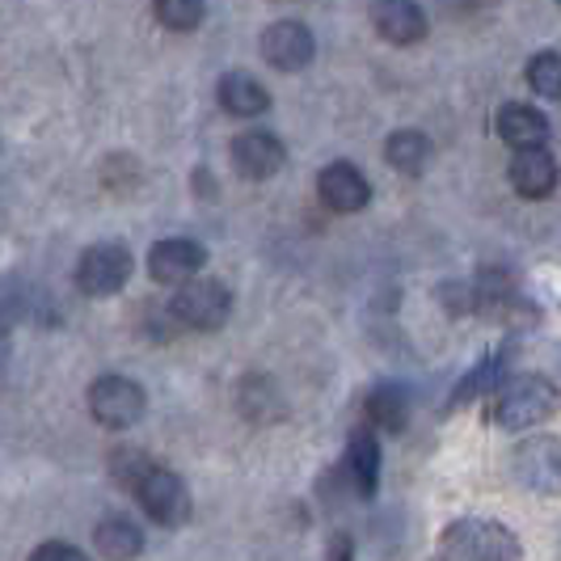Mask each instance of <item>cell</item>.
<instances>
[{"label": "cell", "instance_id": "d4e9b609", "mask_svg": "<svg viewBox=\"0 0 561 561\" xmlns=\"http://www.w3.org/2000/svg\"><path fill=\"white\" fill-rule=\"evenodd\" d=\"M325 553H330V561H351V558H355V549H351V536L334 533V536H330V549H325Z\"/></svg>", "mask_w": 561, "mask_h": 561}, {"label": "cell", "instance_id": "8fae6325", "mask_svg": "<svg viewBox=\"0 0 561 561\" xmlns=\"http://www.w3.org/2000/svg\"><path fill=\"white\" fill-rule=\"evenodd\" d=\"M287 161V148H283L279 136H271V131H245V136H237L232 140V169L241 173V178H250V182H266V178H275Z\"/></svg>", "mask_w": 561, "mask_h": 561}, {"label": "cell", "instance_id": "2e32d148", "mask_svg": "<svg viewBox=\"0 0 561 561\" xmlns=\"http://www.w3.org/2000/svg\"><path fill=\"white\" fill-rule=\"evenodd\" d=\"M144 528L131 515H106L93 524V549L106 561H136L144 553Z\"/></svg>", "mask_w": 561, "mask_h": 561}, {"label": "cell", "instance_id": "52a82bcc", "mask_svg": "<svg viewBox=\"0 0 561 561\" xmlns=\"http://www.w3.org/2000/svg\"><path fill=\"white\" fill-rule=\"evenodd\" d=\"M131 271H136V257L127 245H118V241H102V245H89L81 253V262H77V287H81L84 296H118L127 279H131Z\"/></svg>", "mask_w": 561, "mask_h": 561}, {"label": "cell", "instance_id": "d6986e66", "mask_svg": "<svg viewBox=\"0 0 561 561\" xmlns=\"http://www.w3.org/2000/svg\"><path fill=\"white\" fill-rule=\"evenodd\" d=\"M216 98H220V106H225L228 114H237V118H257V114L271 111L266 84L253 81L250 72H228V77H220Z\"/></svg>", "mask_w": 561, "mask_h": 561}, {"label": "cell", "instance_id": "7402d4cb", "mask_svg": "<svg viewBox=\"0 0 561 561\" xmlns=\"http://www.w3.org/2000/svg\"><path fill=\"white\" fill-rule=\"evenodd\" d=\"M528 84H533L536 98L561 102V56L558 51H545V56L528 59Z\"/></svg>", "mask_w": 561, "mask_h": 561}, {"label": "cell", "instance_id": "44dd1931", "mask_svg": "<svg viewBox=\"0 0 561 561\" xmlns=\"http://www.w3.org/2000/svg\"><path fill=\"white\" fill-rule=\"evenodd\" d=\"M152 469H157V460H152L144 448H114L111 451V478L118 481L123 490H131V494H136V485H140Z\"/></svg>", "mask_w": 561, "mask_h": 561}, {"label": "cell", "instance_id": "5b68a950", "mask_svg": "<svg viewBox=\"0 0 561 561\" xmlns=\"http://www.w3.org/2000/svg\"><path fill=\"white\" fill-rule=\"evenodd\" d=\"M173 317L182 321V330H198V334H211L220 330L228 317H232V291L220 279H207L198 275L186 287H178V296L169 300Z\"/></svg>", "mask_w": 561, "mask_h": 561}, {"label": "cell", "instance_id": "7a4b0ae2", "mask_svg": "<svg viewBox=\"0 0 561 561\" xmlns=\"http://www.w3.org/2000/svg\"><path fill=\"white\" fill-rule=\"evenodd\" d=\"M558 385L545 376H511L503 389L494 393L490 419L503 431H533L536 422L558 414Z\"/></svg>", "mask_w": 561, "mask_h": 561}, {"label": "cell", "instance_id": "ba28073f", "mask_svg": "<svg viewBox=\"0 0 561 561\" xmlns=\"http://www.w3.org/2000/svg\"><path fill=\"white\" fill-rule=\"evenodd\" d=\"M207 266V250L191 237H165L148 253V275L165 287H186Z\"/></svg>", "mask_w": 561, "mask_h": 561}, {"label": "cell", "instance_id": "603a6c76", "mask_svg": "<svg viewBox=\"0 0 561 561\" xmlns=\"http://www.w3.org/2000/svg\"><path fill=\"white\" fill-rule=\"evenodd\" d=\"M152 13L165 30L186 34V30H195L203 22V0H152Z\"/></svg>", "mask_w": 561, "mask_h": 561}, {"label": "cell", "instance_id": "ac0fdd59", "mask_svg": "<svg viewBox=\"0 0 561 561\" xmlns=\"http://www.w3.org/2000/svg\"><path fill=\"white\" fill-rule=\"evenodd\" d=\"M410 422V393L401 385H376L364 397V426L385 431V435H401Z\"/></svg>", "mask_w": 561, "mask_h": 561}, {"label": "cell", "instance_id": "6da1fadb", "mask_svg": "<svg viewBox=\"0 0 561 561\" xmlns=\"http://www.w3.org/2000/svg\"><path fill=\"white\" fill-rule=\"evenodd\" d=\"M439 561H524V545L503 519L465 515L439 536Z\"/></svg>", "mask_w": 561, "mask_h": 561}, {"label": "cell", "instance_id": "4fadbf2b", "mask_svg": "<svg viewBox=\"0 0 561 561\" xmlns=\"http://www.w3.org/2000/svg\"><path fill=\"white\" fill-rule=\"evenodd\" d=\"M237 410L253 426H271V422L287 419V401H283L279 385L271 376H257V371L241 376V385H237Z\"/></svg>", "mask_w": 561, "mask_h": 561}, {"label": "cell", "instance_id": "ffe728a7", "mask_svg": "<svg viewBox=\"0 0 561 561\" xmlns=\"http://www.w3.org/2000/svg\"><path fill=\"white\" fill-rule=\"evenodd\" d=\"M385 161L397 169V173H405V178H419L426 161H431V140L414 131V127H405V131H393L389 140H385Z\"/></svg>", "mask_w": 561, "mask_h": 561}, {"label": "cell", "instance_id": "9a60e30c", "mask_svg": "<svg viewBox=\"0 0 561 561\" xmlns=\"http://www.w3.org/2000/svg\"><path fill=\"white\" fill-rule=\"evenodd\" d=\"M494 127H499V136L503 144H511L515 152H524V148H545L549 140V118L528 106V102H506L499 118H494Z\"/></svg>", "mask_w": 561, "mask_h": 561}, {"label": "cell", "instance_id": "cb8c5ba5", "mask_svg": "<svg viewBox=\"0 0 561 561\" xmlns=\"http://www.w3.org/2000/svg\"><path fill=\"white\" fill-rule=\"evenodd\" d=\"M30 561H93V558L84 549H77V545H68V540H43L30 553Z\"/></svg>", "mask_w": 561, "mask_h": 561}, {"label": "cell", "instance_id": "5bb4252c", "mask_svg": "<svg viewBox=\"0 0 561 561\" xmlns=\"http://www.w3.org/2000/svg\"><path fill=\"white\" fill-rule=\"evenodd\" d=\"M506 173H511L515 195L524 198H549L553 186H558V161H553L549 148H524V152H515V161H511Z\"/></svg>", "mask_w": 561, "mask_h": 561}, {"label": "cell", "instance_id": "3957f363", "mask_svg": "<svg viewBox=\"0 0 561 561\" xmlns=\"http://www.w3.org/2000/svg\"><path fill=\"white\" fill-rule=\"evenodd\" d=\"M511 478L519 490L540 499H561V439L558 435H533L511 451Z\"/></svg>", "mask_w": 561, "mask_h": 561}, {"label": "cell", "instance_id": "277c9868", "mask_svg": "<svg viewBox=\"0 0 561 561\" xmlns=\"http://www.w3.org/2000/svg\"><path fill=\"white\" fill-rule=\"evenodd\" d=\"M89 414L93 422H102V426H111V431H127V426H136V422L148 414V393L140 389V380H131V376H98L93 385H89Z\"/></svg>", "mask_w": 561, "mask_h": 561}, {"label": "cell", "instance_id": "9c48e42d", "mask_svg": "<svg viewBox=\"0 0 561 561\" xmlns=\"http://www.w3.org/2000/svg\"><path fill=\"white\" fill-rule=\"evenodd\" d=\"M312 56H317V38H312V30L305 22H275V26H266L262 34V59L271 64V68H279V72H300V68H309Z\"/></svg>", "mask_w": 561, "mask_h": 561}, {"label": "cell", "instance_id": "484cf974", "mask_svg": "<svg viewBox=\"0 0 561 561\" xmlns=\"http://www.w3.org/2000/svg\"><path fill=\"white\" fill-rule=\"evenodd\" d=\"M558 9H561V0H558Z\"/></svg>", "mask_w": 561, "mask_h": 561}, {"label": "cell", "instance_id": "7c38bea8", "mask_svg": "<svg viewBox=\"0 0 561 561\" xmlns=\"http://www.w3.org/2000/svg\"><path fill=\"white\" fill-rule=\"evenodd\" d=\"M371 22H376V34L393 47H414L426 38V13L419 0H380Z\"/></svg>", "mask_w": 561, "mask_h": 561}, {"label": "cell", "instance_id": "8992f818", "mask_svg": "<svg viewBox=\"0 0 561 561\" xmlns=\"http://www.w3.org/2000/svg\"><path fill=\"white\" fill-rule=\"evenodd\" d=\"M136 503H140L144 515H148L152 524H161V528H186L191 515H195L186 481L178 478L173 469H165V465H157V469L136 485Z\"/></svg>", "mask_w": 561, "mask_h": 561}, {"label": "cell", "instance_id": "30bf717a", "mask_svg": "<svg viewBox=\"0 0 561 561\" xmlns=\"http://www.w3.org/2000/svg\"><path fill=\"white\" fill-rule=\"evenodd\" d=\"M317 198L337 216H355L371 203V186L351 161H334L317 173Z\"/></svg>", "mask_w": 561, "mask_h": 561}, {"label": "cell", "instance_id": "e0dca14e", "mask_svg": "<svg viewBox=\"0 0 561 561\" xmlns=\"http://www.w3.org/2000/svg\"><path fill=\"white\" fill-rule=\"evenodd\" d=\"M346 473L355 481V494L371 499L380 490V439L371 426H359L346 444Z\"/></svg>", "mask_w": 561, "mask_h": 561}]
</instances>
